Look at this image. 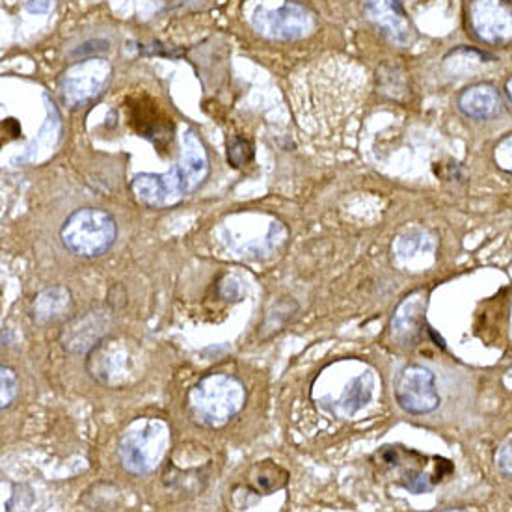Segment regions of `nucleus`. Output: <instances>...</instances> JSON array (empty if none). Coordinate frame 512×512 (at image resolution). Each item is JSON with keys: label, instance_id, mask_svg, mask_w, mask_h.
Wrapping results in <instances>:
<instances>
[{"label": "nucleus", "instance_id": "1", "mask_svg": "<svg viewBox=\"0 0 512 512\" xmlns=\"http://www.w3.org/2000/svg\"><path fill=\"white\" fill-rule=\"evenodd\" d=\"M365 73L345 58H328L295 73L291 81V99L302 129L313 131L319 118L339 120L351 114L354 99H360Z\"/></svg>", "mask_w": 512, "mask_h": 512}, {"label": "nucleus", "instance_id": "2", "mask_svg": "<svg viewBox=\"0 0 512 512\" xmlns=\"http://www.w3.org/2000/svg\"><path fill=\"white\" fill-rule=\"evenodd\" d=\"M181 159L166 174H140L131 189L140 202L164 207L176 203L198 189L209 174V159L202 140L189 129L183 133Z\"/></svg>", "mask_w": 512, "mask_h": 512}, {"label": "nucleus", "instance_id": "3", "mask_svg": "<svg viewBox=\"0 0 512 512\" xmlns=\"http://www.w3.org/2000/svg\"><path fill=\"white\" fill-rule=\"evenodd\" d=\"M246 403L243 384L230 375L203 378L189 393L190 418L203 427H222Z\"/></svg>", "mask_w": 512, "mask_h": 512}, {"label": "nucleus", "instance_id": "4", "mask_svg": "<svg viewBox=\"0 0 512 512\" xmlns=\"http://www.w3.org/2000/svg\"><path fill=\"white\" fill-rule=\"evenodd\" d=\"M118 228L103 209L84 207L75 211L60 230V241L73 256H103L116 243Z\"/></svg>", "mask_w": 512, "mask_h": 512}, {"label": "nucleus", "instance_id": "5", "mask_svg": "<svg viewBox=\"0 0 512 512\" xmlns=\"http://www.w3.org/2000/svg\"><path fill=\"white\" fill-rule=\"evenodd\" d=\"M250 19L257 32L270 40H300L315 27L310 10L291 0H261Z\"/></svg>", "mask_w": 512, "mask_h": 512}, {"label": "nucleus", "instance_id": "6", "mask_svg": "<svg viewBox=\"0 0 512 512\" xmlns=\"http://www.w3.org/2000/svg\"><path fill=\"white\" fill-rule=\"evenodd\" d=\"M168 444V429L157 419L136 423L131 431L123 434L118 455L122 466L133 475L149 473L162 459Z\"/></svg>", "mask_w": 512, "mask_h": 512}, {"label": "nucleus", "instance_id": "7", "mask_svg": "<svg viewBox=\"0 0 512 512\" xmlns=\"http://www.w3.org/2000/svg\"><path fill=\"white\" fill-rule=\"evenodd\" d=\"M395 399L399 406L414 416L431 414L440 406L436 377L423 365H408L397 378Z\"/></svg>", "mask_w": 512, "mask_h": 512}, {"label": "nucleus", "instance_id": "8", "mask_svg": "<svg viewBox=\"0 0 512 512\" xmlns=\"http://www.w3.org/2000/svg\"><path fill=\"white\" fill-rule=\"evenodd\" d=\"M468 21L481 41L490 45L512 43V6L507 0H472Z\"/></svg>", "mask_w": 512, "mask_h": 512}, {"label": "nucleus", "instance_id": "9", "mask_svg": "<svg viewBox=\"0 0 512 512\" xmlns=\"http://www.w3.org/2000/svg\"><path fill=\"white\" fill-rule=\"evenodd\" d=\"M112 68L103 58H88L86 62L69 69L64 77V99L69 105H81L103 92Z\"/></svg>", "mask_w": 512, "mask_h": 512}, {"label": "nucleus", "instance_id": "10", "mask_svg": "<svg viewBox=\"0 0 512 512\" xmlns=\"http://www.w3.org/2000/svg\"><path fill=\"white\" fill-rule=\"evenodd\" d=\"M133 365L135 360L131 358L129 349L123 345V341L116 339L101 341L94 347V351L90 352L88 358V367L92 375L105 384H118L125 380Z\"/></svg>", "mask_w": 512, "mask_h": 512}, {"label": "nucleus", "instance_id": "11", "mask_svg": "<svg viewBox=\"0 0 512 512\" xmlns=\"http://www.w3.org/2000/svg\"><path fill=\"white\" fill-rule=\"evenodd\" d=\"M365 14L393 43L408 45L414 40V27L406 17L401 0H365Z\"/></svg>", "mask_w": 512, "mask_h": 512}, {"label": "nucleus", "instance_id": "12", "mask_svg": "<svg viewBox=\"0 0 512 512\" xmlns=\"http://www.w3.org/2000/svg\"><path fill=\"white\" fill-rule=\"evenodd\" d=\"M425 311H427V295L412 293L406 297L391 319V337L397 345L412 347L419 341L425 328Z\"/></svg>", "mask_w": 512, "mask_h": 512}, {"label": "nucleus", "instance_id": "13", "mask_svg": "<svg viewBox=\"0 0 512 512\" xmlns=\"http://www.w3.org/2000/svg\"><path fill=\"white\" fill-rule=\"evenodd\" d=\"M457 103H459L460 112L466 118L477 120V122L496 118L503 107L501 95L490 84H473L470 88H466L459 95Z\"/></svg>", "mask_w": 512, "mask_h": 512}, {"label": "nucleus", "instance_id": "14", "mask_svg": "<svg viewBox=\"0 0 512 512\" xmlns=\"http://www.w3.org/2000/svg\"><path fill=\"white\" fill-rule=\"evenodd\" d=\"M377 386V378L373 373H362L360 377L352 378L349 386L343 391V397L337 401V410L343 416H354L362 408L371 403Z\"/></svg>", "mask_w": 512, "mask_h": 512}, {"label": "nucleus", "instance_id": "15", "mask_svg": "<svg viewBox=\"0 0 512 512\" xmlns=\"http://www.w3.org/2000/svg\"><path fill=\"white\" fill-rule=\"evenodd\" d=\"M153 108L155 105H151L149 110H146V105H142L140 101L133 105L131 110V122L135 123L136 131L142 136H148L155 144H161L162 138L172 133V122L168 118H161V112H157L153 116ZM172 136V135H170Z\"/></svg>", "mask_w": 512, "mask_h": 512}, {"label": "nucleus", "instance_id": "16", "mask_svg": "<svg viewBox=\"0 0 512 512\" xmlns=\"http://www.w3.org/2000/svg\"><path fill=\"white\" fill-rule=\"evenodd\" d=\"M248 477H250V483L254 485V488L261 490L263 494H272V492H276V490H280V488L287 485V481H289L287 472H283L280 466H276L270 460L256 464L250 470Z\"/></svg>", "mask_w": 512, "mask_h": 512}, {"label": "nucleus", "instance_id": "17", "mask_svg": "<svg viewBox=\"0 0 512 512\" xmlns=\"http://www.w3.org/2000/svg\"><path fill=\"white\" fill-rule=\"evenodd\" d=\"M252 157H254V146L246 138L235 136L230 144H228V161L235 168L246 166L248 162L252 161Z\"/></svg>", "mask_w": 512, "mask_h": 512}, {"label": "nucleus", "instance_id": "18", "mask_svg": "<svg viewBox=\"0 0 512 512\" xmlns=\"http://www.w3.org/2000/svg\"><path fill=\"white\" fill-rule=\"evenodd\" d=\"M494 161L499 170H503L505 174L512 176V133L503 136L494 148Z\"/></svg>", "mask_w": 512, "mask_h": 512}, {"label": "nucleus", "instance_id": "19", "mask_svg": "<svg viewBox=\"0 0 512 512\" xmlns=\"http://www.w3.org/2000/svg\"><path fill=\"white\" fill-rule=\"evenodd\" d=\"M0 377H2V408L12 405L15 397H17V377H15L14 371L8 369V367H2L0 369Z\"/></svg>", "mask_w": 512, "mask_h": 512}, {"label": "nucleus", "instance_id": "20", "mask_svg": "<svg viewBox=\"0 0 512 512\" xmlns=\"http://www.w3.org/2000/svg\"><path fill=\"white\" fill-rule=\"evenodd\" d=\"M496 466L501 475L512 479V438L499 447L498 453H496Z\"/></svg>", "mask_w": 512, "mask_h": 512}, {"label": "nucleus", "instance_id": "21", "mask_svg": "<svg viewBox=\"0 0 512 512\" xmlns=\"http://www.w3.org/2000/svg\"><path fill=\"white\" fill-rule=\"evenodd\" d=\"M431 486V481H429V477H427V475H416V477H412V479L406 483V488H408V490H412L414 494L429 492V490H431Z\"/></svg>", "mask_w": 512, "mask_h": 512}, {"label": "nucleus", "instance_id": "22", "mask_svg": "<svg viewBox=\"0 0 512 512\" xmlns=\"http://www.w3.org/2000/svg\"><path fill=\"white\" fill-rule=\"evenodd\" d=\"M51 6V0H34L28 4L30 12H47Z\"/></svg>", "mask_w": 512, "mask_h": 512}, {"label": "nucleus", "instance_id": "23", "mask_svg": "<svg viewBox=\"0 0 512 512\" xmlns=\"http://www.w3.org/2000/svg\"><path fill=\"white\" fill-rule=\"evenodd\" d=\"M505 94H507V99H509V103L512 105V77L509 81L505 82Z\"/></svg>", "mask_w": 512, "mask_h": 512}]
</instances>
